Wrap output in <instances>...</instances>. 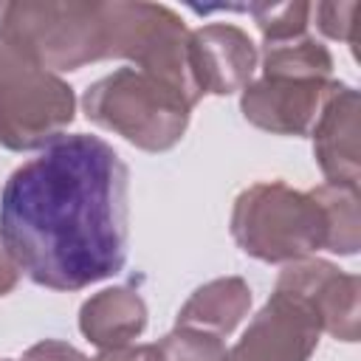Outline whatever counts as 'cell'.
<instances>
[{
    "mask_svg": "<svg viewBox=\"0 0 361 361\" xmlns=\"http://www.w3.org/2000/svg\"><path fill=\"white\" fill-rule=\"evenodd\" d=\"M127 164L107 141L59 135L8 175L0 245L42 288L82 290L102 282L127 262Z\"/></svg>",
    "mask_w": 361,
    "mask_h": 361,
    "instance_id": "6da1fadb",
    "label": "cell"
},
{
    "mask_svg": "<svg viewBox=\"0 0 361 361\" xmlns=\"http://www.w3.org/2000/svg\"><path fill=\"white\" fill-rule=\"evenodd\" d=\"M333 56L310 34L262 42V76L240 96L245 121L274 135H305L330 87Z\"/></svg>",
    "mask_w": 361,
    "mask_h": 361,
    "instance_id": "7a4b0ae2",
    "label": "cell"
},
{
    "mask_svg": "<svg viewBox=\"0 0 361 361\" xmlns=\"http://www.w3.org/2000/svg\"><path fill=\"white\" fill-rule=\"evenodd\" d=\"M0 45L48 71H79L107 59V17L96 0L0 3Z\"/></svg>",
    "mask_w": 361,
    "mask_h": 361,
    "instance_id": "3957f363",
    "label": "cell"
},
{
    "mask_svg": "<svg viewBox=\"0 0 361 361\" xmlns=\"http://www.w3.org/2000/svg\"><path fill=\"white\" fill-rule=\"evenodd\" d=\"M231 237L254 259L296 262L327 248L330 220L313 189L299 192L282 180H259L237 195Z\"/></svg>",
    "mask_w": 361,
    "mask_h": 361,
    "instance_id": "277c9868",
    "label": "cell"
},
{
    "mask_svg": "<svg viewBox=\"0 0 361 361\" xmlns=\"http://www.w3.org/2000/svg\"><path fill=\"white\" fill-rule=\"evenodd\" d=\"M82 107L93 124L147 152L172 149L183 138L192 110L178 90L138 68H118L93 82Z\"/></svg>",
    "mask_w": 361,
    "mask_h": 361,
    "instance_id": "5b68a950",
    "label": "cell"
},
{
    "mask_svg": "<svg viewBox=\"0 0 361 361\" xmlns=\"http://www.w3.org/2000/svg\"><path fill=\"white\" fill-rule=\"evenodd\" d=\"M73 87L54 71L0 45V147L45 149L73 121Z\"/></svg>",
    "mask_w": 361,
    "mask_h": 361,
    "instance_id": "8992f818",
    "label": "cell"
},
{
    "mask_svg": "<svg viewBox=\"0 0 361 361\" xmlns=\"http://www.w3.org/2000/svg\"><path fill=\"white\" fill-rule=\"evenodd\" d=\"M107 59H130L147 76L178 90L192 107L203 99L189 68V28L161 3H104Z\"/></svg>",
    "mask_w": 361,
    "mask_h": 361,
    "instance_id": "52a82bcc",
    "label": "cell"
},
{
    "mask_svg": "<svg viewBox=\"0 0 361 361\" xmlns=\"http://www.w3.org/2000/svg\"><path fill=\"white\" fill-rule=\"evenodd\" d=\"M322 322L305 299L276 288L251 319L228 361H307L319 344Z\"/></svg>",
    "mask_w": 361,
    "mask_h": 361,
    "instance_id": "ba28073f",
    "label": "cell"
},
{
    "mask_svg": "<svg viewBox=\"0 0 361 361\" xmlns=\"http://www.w3.org/2000/svg\"><path fill=\"white\" fill-rule=\"evenodd\" d=\"M276 288L296 293L319 316L322 330L341 341L358 338L361 322V279L355 274L338 271L324 259H296L288 262L276 279Z\"/></svg>",
    "mask_w": 361,
    "mask_h": 361,
    "instance_id": "9c48e42d",
    "label": "cell"
},
{
    "mask_svg": "<svg viewBox=\"0 0 361 361\" xmlns=\"http://www.w3.org/2000/svg\"><path fill=\"white\" fill-rule=\"evenodd\" d=\"M189 68L200 96H228L251 82L257 68V45L228 23H212L189 31Z\"/></svg>",
    "mask_w": 361,
    "mask_h": 361,
    "instance_id": "30bf717a",
    "label": "cell"
},
{
    "mask_svg": "<svg viewBox=\"0 0 361 361\" xmlns=\"http://www.w3.org/2000/svg\"><path fill=\"white\" fill-rule=\"evenodd\" d=\"M358 90L333 82L316 121H313V155L333 186L358 189L361 180V152H358Z\"/></svg>",
    "mask_w": 361,
    "mask_h": 361,
    "instance_id": "8fae6325",
    "label": "cell"
},
{
    "mask_svg": "<svg viewBox=\"0 0 361 361\" xmlns=\"http://www.w3.org/2000/svg\"><path fill=\"white\" fill-rule=\"evenodd\" d=\"M147 327V305L130 285H116L93 293L79 310L82 336L102 347L116 350L135 341Z\"/></svg>",
    "mask_w": 361,
    "mask_h": 361,
    "instance_id": "7c38bea8",
    "label": "cell"
},
{
    "mask_svg": "<svg viewBox=\"0 0 361 361\" xmlns=\"http://www.w3.org/2000/svg\"><path fill=\"white\" fill-rule=\"evenodd\" d=\"M251 307V288L240 276H220L197 288L178 310V327H195L212 336H228Z\"/></svg>",
    "mask_w": 361,
    "mask_h": 361,
    "instance_id": "4fadbf2b",
    "label": "cell"
},
{
    "mask_svg": "<svg viewBox=\"0 0 361 361\" xmlns=\"http://www.w3.org/2000/svg\"><path fill=\"white\" fill-rule=\"evenodd\" d=\"M313 195L322 200L327 220H330V243L327 251L333 254H355L361 245V226H358V189L350 186H333L322 183L313 189Z\"/></svg>",
    "mask_w": 361,
    "mask_h": 361,
    "instance_id": "5bb4252c",
    "label": "cell"
},
{
    "mask_svg": "<svg viewBox=\"0 0 361 361\" xmlns=\"http://www.w3.org/2000/svg\"><path fill=\"white\" fill-rule=\"evenodd\" d=\"M243 11L254 17L262 42H276L307 34L313 3H254V6H243Z\"/></svg>",
    "mask_w": 361,
    "mask_h": 361,
    "instance_id": "9a60e30c",
    "label": "cell"
},
{
    "mask_svg": "<svg viewBox=\"0 0 361 361\" xmlns=\"http://www.w3.org/2000/svg\"><path fill=\"white\" fill-rule=\"evenodd\" d=\"M155 347L161 361H228L223 338L195 327H175Z\"/></svg>",
    "mask_w": 361,
    "mask_h": 361,
    "instance_id": "2e32d148",
    "label": "cell"
},
{
    "mask_svg": "<svg viewBox=\"0 0 361 361\" xmlns=\"http://www.w3.org/2000/svg\"><path fill=\"white\" fill-rule=\"evenodd\" d=\"M310 17L316 20L319 31L330 39H341L350 45L353 54H358V39H361V3L347 0V3H313Z\"/></svg>",
    "mask_w": 361,
    "mask_h": 361,
    "instance_id": "e0dca14e",
    "label": "cell"
},
{
    "mask_svg": "<svg viewBox=\"0 0 361 361\" xmlns=\"http://www.w3.org/2000/svg\"><path fill=\"white\" fill-rule=\"evenodd\" d=\"M23 361H87L76 347L65 344V341H54V338H45L39 344H34Z\"/></svg>",
    "mask_w": 361,
    "mask_h": 361,
    "instance_id": "ac0fdd59",
    "label": "cell"
},
{
    "mask_svg": "<svg viewBox=\"0 0 361 361\" xmlns=\"http://www.w3.org/2000/svg\"><path fill=\"white\" fill-rule=\"evenodd\" d=\"M93 361H161V353L155 344H141V347H116V350H102Z\"/></svg>",
    "mask_w": 361,
    "mask_h": 361,
    "instance_id": "d6986e66",
    "label": "cell"
},
{
    "mask_svg": "<svg viewBox=\"0 0 361 361\" xmlns=\"http://www.w3.org/2000/svg\"><path fill=\"white\" fill-rule=\"evenodd\" d=\"M17 265L6 257V251H0V296H6L17 285Z\"/></svg>",
    "mask_w": 361,
    "mask_h": 361,
    "instance_id": "ffe728a7",
    "label": "cell"
},
{
    "mask_svg": "<svg viewBox=\"0 0 361 361\" xmlns=\"http://www.w3.org/2000/svg\"><path fill=\"white\" fill-rule=\"evenodd\" d=\"M0 361H11V358H0Z\"/></svg>",
    "mask_w": 361,
    "mask_h": 361,
    "instance_id": "44dd1931",
    "label": "cell"
}]
</instances>
